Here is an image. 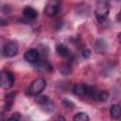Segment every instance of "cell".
<instances>
[{"instance_id": "obj_1", "label": "cell", "mask_w": 121, "mask_h": 121, "mask_svg": "<svg viewBox=\"0 0 121 121\" xmlns=\"http://www.w3.org/2000/svg\"><path fill=\"white\" fill-rule=\"evenodd\" d=\"M110 12V0H96L95 14L99 23H103Z\"/></svg>"}, {"instance_id": "obj_2", "label": "cell", "mask_w": 121, "mask_h": 121, "mask_svg": "<svg viewBox=\"0 0 121 121\" xmlns=\"http://www.w3.org/2000/svg\"><path fill=\"white\" fill-rule=\"evenodd\" d=\"M46 87V81L43 78H35L29 85L27 89V95L31 96H36L40 95Z\"/></svg>"}, {"instance_id": "obj_3", "label": "cell", "mask_w": 121, "mask_h": 121, "mask_svg": "<svg viewBox=\"0 0 121 121\" xmlns=\"http://www.w3.org/2000/svg\"><path fill=\"white\" fill-rule=\"evenodd\" d=\"M14 84V76L11 72L3 70L0 72V87L5 90L10 89Z\"/></svg>"}, {"instance_id": "obj_4", "label": "cell", "mask_w": 121, "mask_h": 121, "mask_svg": "<svg viewBox=\"0 0 121 121\" xmlns=\"http://www.w3.org/2000/svg\"><path fill=\"white\" fill-rule=\"evenodd\" d=\"M60 9V0H48L44 7V14L47 17H55Z\"/></svg>"}, {"instance_id": "obj_5", "label": "cell", "mask_w": 121, "mask_h": 121, "mask_svg": "<svg viewBox=\"0 0 121 121\" xmlns=\"http://www.w3.org/2000/svg\"><path fill=\"white\" fill-rule=\"evenodd\" d=\"M19 50L18 43L15 41H9L8 42L4 47H3V53L7 57H14Z\"/></svg>"}, {"instance_id": "obj_6", "label": "cell", "mask_w": 121, "mask_h": 121, "mask_svg": "<svg viewBox=\"0 0 121 121\" xmlns=\"http://www.w3.org/2000/svg\"><path fill=\"white\" fill-rule=\"evenodd\" d=\"M24 58L29 63H37L40 61V52L36 48H30L25 52Z\"/></svg>"}, {"instance_id": "obj_7", "label": "cell", "mask_w": 121, "mask_h": 121, "mask_svg": "<svg viewBox=\"0 0 121 121\" xmlns=\"http://www.w3.org/2000/svg\"><path fill=\"white\" fill-rule=\"evenodd\" d=\"M87 87H88V85H86L84 83H77L73 86L72 91L76 95L82 96V95H86Z\"/></svg>"}, {"instance_id": "obj_8", "label": "cell", "mask_w": 121, "mask_h": 121, "mask_svg": "<svg viewBox=\"0 0 121 121\" xmlns=\"http://www.w3.org/2000/svg\"><path fill=\"white\" fill-rule=\"evenodd\" d=\"M107 48H108V43L105 40L103 39H97L95 43V50L97 52V53H100V54H103L107 51Z\"/></svg>"}, {"instance_id": "obj_9", "label": "cell", "mask_w": 121, "mask_h": 121, "mask_svg": "<svg viewBox=\"0 0 121 121\" xmlns=\"http://www.w3.org/2000/svg\"><path fill=\"white\" fill-rule=\"evenodd\" d=\"M110 115L114 120H119L121 118V107L120 104H113L110 109Z\"/></svg>"}, {"instance_id": "obj_10", "label": "cell", "mask_w": 121, "mask_h": 121, "mask_svg": "<svg viewBox=\"0 0 121 121\" xmlns=\"http://www.w3.org/2000/svg\"><path fill=\"white\" fill-rule=\"evenodd\" d=\"M23 15L24 17H26V19L29 20H33L38 16V12L35 9H33L32 7H26L23 10Z\"/></svg>"}, {"instance_id": "obj_11", "label": "cell", "mask_w": 121, "mask_h": 121, "mask_svg": "<svg viewBox=\"0 0 121 121\" xmlns=\"http://www.w3.org/2000/svg\"><path fill=\"white\" fill-rule=\"evenodd\" d=\"M56 51L61 57H68L70 55V50L63 43H58L56 45Z\"/></svg>"}, {"instance_id": "obj_12", "label": "cell", "mask_w": 121, "mask_h": 121, "mask_svg": "<svg viewBox=\"0 0 121 121\" xmlns=\"http://www.w3.org/2000/svg\"><path fill=\"white\" fill-rule=\"evenodd\" d=\"M109 98V93L105 90H98L96 95H95V101H106L107 99Z\"/></svg>"}, {"instance_id": "obj_13", "label": "cell", "mask_w": 121, "mask_h": 121, "mask_svg": "<svg viewBox=\"0 0 121 121\" xmlns=\"http://www.w3.org/2000/svg\"><path fill=\"white\" fill-rule=\"evenodd\" d=\"M60 72L63 75V76H68L72 73V67L69 63H65V64H62L60 67Z\"/></svg>"}, {"instance_id": "obj_14", "label": "cell", "mask_w": 121, "mask_h": 121, "mask_svg": "<svg viewBox=\"0 0 121 121\" xmlns=\"http://www.w3.org/2000/svg\"><path fill=\"white\" fill-rule=\"evenodd\" d=\"M73 120H77V121H89L90 118L87 115V113L85 112H78L76 115H74Z\"/></svg>"}, {"instance_id": "obj_15", "label": "cell", "mask_w": 121, "mask_h": 121, "mask_svg": "<svg viewBox=\"0 0 121 121\" xmlns=\"http://www.w3.org/2000/svg\"><path fill=\"white\" fill-rule=\"evenodd\" d=\"M13 103V94L8 95L6 96V104H5V109L6 110H9L11 108V105Z\"/></svg>"}, {"instance_id": "obj_16", "label": "cell", "mask_w": 121, "mask_h": 121, "mask_svg": "<svg viewBox=\"0 0 121 121\" xmlns=\"http://www.w3.org/2000/svg\"><path fill=\"white\" fill-rule=\"evenodd\" d=\"M42 107H43V109L44 110V111H46V112H52L53 110H54V104L50 101V100H48L46 103H44V104H43V105H41Z\"/></svg>"}, {"instance_id": "obj_17", "label": "cell", "mask_w": 121, "mask_h": 121, "mask_svg": "<svg viewBox=\"0 0 121 121\" xmlns=\"http://www.w3.org/2000/svg\"><path fill=\"white\" fill-rule=\"evenodd\" d=\"M48 100H49V98H48V96H46V95H39V96L37 97V99H36L37 103L40 104V105H43V104L46 103Z\"/></svg>"}, {"instance_id": "obj_18", "label": "cell", "mask_w": 121, "mask_h": 121, "mask_svg": "<svg viewBox=\"0 0 121 121\" xmlns=\"http://www.w3.org/2000/svg\"><path fill=\"white\" fill-rule=\"evenodd\" d=\"M90 56H91V51H90L88 48H84V49L82 50V57L85 58V59H87V58H89Z\"/></svg>"}, {"instance_id": "obj_19", "label": "cell", "mask_w": 121, "mask_h": 121, "mask_svg": "<svg viewBox=\"0 0 121 121\" xmlns=\"http://www.w3.org/2000/svg\"><path fill=\"white\" fill-rule=\"evenodd\" d=\"M9 119H15V120H20L21 119V115H20V113L19 112H14L10 117H9Z\"/></svg>"}]
</instances>
